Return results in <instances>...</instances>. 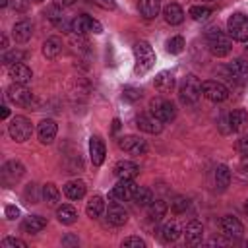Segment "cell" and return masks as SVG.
Here are the masks:
<instances>
[{"label": "cell", "instance_id": "cell-51", "mask_svg": "<svg viewBox=\"0 0 248 248\" xmlns=\"http://www.w3.org/2000/svg\"><path fill=\"white\" fill-rule=\"evenodd\" d=\"M0 108H2V118H8V116H10V108H8L6 105H2Z\"/></svg>", "mask_w": 248, "mask_h": 248}, {"label": "cell", "instance_id": "cell-34", "mask_svg": "<svg viewBox=\"0 0 248 248\" xmlns=\"http://www.w3.org/2000/svg\"><path fill=\"white\" fill-rule=\"evenodd\" d=\"M180 227H178V223H174V221H169V223H165L163 227H161V240L163 242H167V244H170V242H174L178 236H180Z\"/></svg>", "mask_w": 248, "mask_h": 248}, {"label": "cell", "instance_id": "cell-11", "mask_svg": "<svg viewBox=\"0 0 248 248\" xmlns=\"http://www.w3.org/2000/svg\"><path fill=\"white\" fill-rule=\"evenodd\" d=\"M23 174H25V167L17 159H12V161L4 163V167H2V182H4V186L16 184Z\"/></svg>", "mask_w": 248, "mask_h": 248}, {"label": "cell", "instance_id": "cell-48", "mask_svg": "<svg viewBox=\"0 0 248 248\" xmlns=\"http://www.w3.org/2000/svg\"><path fill=\"white\" fill-rule=\"evenodd\" d=\"M95 2L105 10H116V2L114 0H95Z\"/></svg>", "mask_w": 248, "mask_h": 248}, {"label": "cell", "instance_id": "cell-6", "mask_svg": "<svg viewBox=\"0 0 248 248\" xmlns=\"http://www.w3.org/2000/svg\"><path fill=\"white\" fill-rule=\"evenodd\" d=\"M136 190H138V184L134 182V178H120L118 184L112 186V190L108 192V202H118V203L128 202L134 198Z\"/></svg>", "mask_w": 248, "mask_h": 248}, {"label": "cell", "instance_id": "cell-18", "mask_svg": "<svg viewBox=\"0 0 248 248\" xmlns=\"http://www.w3.org/2000/svg\"><path fill=\"white\" fill-rule=\"evenodd\" d=\"M8 74H10V78H12L14 83H21V85L31 83V79H33L31 68L25 66V64H21V62L19 64H14V66H8Z\"/></svg>", "mask_w": 248, "mask_h": 248}, {"label": "cell", "instance_id": "cell-24", "mask_svg": "<svg viewBox=\"0 0 248 248\" xmlns=\"http://www.w3.org/2000/svg\"><path fill=\"white\" fill-rule=\"evenodd\" d=\"M138 10H140V16L143 19H153L161 12V0H140Z\"/></svg>", "mask_w": 248, "mask_h": 248}, {"label": "cell", "instance_id": "cell-13", "mask_svg": "<svg viewBox=\"0 0 248 248\" xmlns=\"http://www.w3.org/2000/svg\"><path fill=\"white\" fill-rule=\"evenodd\" d=\"M219 225H221V232L231 240H238L244 234V227L234 215H225Z\"/></svg>", "mask_w": 248, "mask_h": 248}, {"label": "cell", "instance_id": "cell-35", "mask_svg": "<svg viewBox=\"0 0 248 248\" xmlns=\"http://www.w3.org/2000/svg\"><path fill=\"white\" fill-rule=\"evenodd\" d=\"M167 209L169 205L163 202V200H153L149 205H147V215L151 221H161L165 215H167Z\"/></svg>", "mask_w": 248, "mask_h": 248}, {"label": "cell", "instance_id": "cell-42", "mask_svg": "<svg viewBox=\"0 0 248 248\" xmlns=\"http://www.w3.org/2000/svg\"><path fill=\"white\" fill-rule=\"evenodd\" d=\"M2 248H27V244L21 240V238H16V236H6L2 242H0Z\"/></svg>", "mask_w": 248, "mask_h": 248}, {"label": "cell", "instance_id": "cell-40", "mask_svg": "<svg viewBox=\"0 0 248 248\" xmlns=\"http://www.w3.org/2000/svg\"><path fill=\"white\" fill-rule=\"evenodd\" d=\"M188 207H190V200H188L186 196H176V198L170 202V211L176 213V215L184 213Z\"/></svg>", "mask_w": 248, "mask_h": 248}, {"label": "cell", "instance_id": "cell-1", "mask_svg": "<svg viewBox=\"0 0 248 248\" xmlns=\"http://www.w3.org/2000/svg\"><path fill=\"white\" fill-rule=\"evenodd\" d=\"M205 43H207L209 52H211L213 56H217V58L227 56V54L231 52V48H232L231 37H229L227 33H223L221 29H217V27L207 29V33H205Z\"/></svg>", "mask_w": 248, "mask_h": 248}, {"label": "cell", "instance_id": "cell-44", "mask_svg": "<svg viewBox=\"0 0 248 248\" xmlns=\"http://www.w3.org/2000/svg\"><path fill=\"white\" fill-rule=\"evenodd\" d=\"M122 246H126V248H130V246H134V248H143L145 242H143L140 236H128V238L122 240Z\"/></svg>", "mask_w": 248, "mask_h": 248}, {"label": "cell", "instance_id": "cell-45", "mask_svg": "<svg viewBox=\"0 0 248 248\" xmlns=\"http://www.w3.org/2000/svg\"><path fill=\"white\" fill-rule=\"evenodd\" d=\"M29 4H31V0H12V6L16 12H25L29 8Z\"/></svg>", "mask_w": 248, "mask_h": 248}, {"label": "cell", "instance_id": "cell-21", "mask_svg": "<svg viewBox=\"0 0 248 248\" xmlns=\"http://www.w3.org/2000/svg\"><path fill=\"white\" fill-rule=\"evenodd\" d=\"M227 72H229V78H231V79L246 81V79H248V60H244V58H234L232 62H229Z\"/></svg>", "mask_w": 248, "mask_h": 248}, {"label": "cell", "instance_id": "cell-39", "mask_svg": "<svg viewBox=\"0 0 248 248\" xmlns=\"http://www.w3.org/2000/svg\"><path fill=\"white\" fill-rule=\"evenodd\" d=\"M165 46H167V52H170V54H180V52L184 50L186 43H184V39H182L180 35H174V37H170V39L165 43Z\"/></svg>", "mask_w": 248, "mask_h": 248}, {"label": "cell", "instance_id": "cell-54", "mask_svg": "<svg viewBox=\"0 0 248 248\" xmlns=\"http://www.w3.org/2000/svg\"><path fill=\"white\" fill-rule=\"evenodd\" d=\"M246 211H248V200H246Z\"/></svg>", "mask_w": 248, "mask_h": 248}, {"label": "cell", "instance_id": "cell-56", "mask_svg": "<svg viewBox=\"0 0 248 248\" xmlns=\"http://www.w3.org/2000/svg\"><path fill=\"white\" fill-rule=\"evenodd\" d=\"M205 2H215V0H205Z\"/></svg>", "mask_w": 248, "mask_h": 248}, {"label": "cell", "instance_id": "cell-5", "mask_svg": "<svg viewBox=\"0 0 248 248\" xmlns=\"http://www.w3.org/2000/svg\"><path fill=\"white\" fill-rule=\"evenodd\" d=\"M229 37L238 43H248V16L236 12L227 19Z\"/></svg>", "mask_w": 248, "mask_h": 248}, {"label": "cell", "instance_id": "cell-4", "mask_svg": "<svg viewBox=\"0 0 248 248\" xmlns=\"http://www.w3.org/2000/svg\"><path fill=\"white\" fill-rule=\"evenodd\" d=\"M8 134H10V138H12L14 141L23 143V141H27V140L31 138V134H33V124H31L29 118L17 114V116H14V118L10 120V124H8Z\"/></svg>", "mask_w": 248, "mask_h": 248}, {"label": "cell", "instance_id": "cell-10", "mask_svg": "<svg viewBox=\"0 0 248 248\" xmlns=\"http://www.w3.org/2000/svg\"><path fill=\"white\" fill-rule=\"evenodd\" d=\"M72 31L74 33H78V35H83V33H103V25L97 21V19H93L91 16H78L72 23Z\"/></svg>", "mask_w": 248, "mask_h": 248}, {"label": "cell", "instance_id": "cell-3", "mask_svg": "<svg viewBox=\"0 0 248 248\" xmlns=\"http://www.w3.org/2000/svg\"><path fill=\"white\" fill-rule=\"evenodd\" d=\"M178 97L184 105H196L202 97V81L190 74L186 76L182 81H180V87H178Z\"/></svg>", "mask_w": 248, "mask_h": 248}, {"label": "cell", "instance_id": "cell-38", "mask_svg": "<svg viewBox=\"0 0 248 248\" xmlns=\"http://www.w3.org/2000/svg\"><path fill=\"white\" fill-rule=\"evenodd\" d=\"M23 58H25V52L23 50H6L4 54H2V64L4 66H14V64H19V62H23Z\"/></svg>", "mask_w": 248, "mask_h": 248}, {"label": "cell", "instance_id": "cell-15", "mask_svg": "<svg viewBox=\"0 0 248 248\" xmlns=\"http://www.w3.org/2000/svg\"><path fill=\"white\" fill-rule=\"evenodd\" d=\"M126 221H128V211L124 209V205L118 202H110L107 207V223L112 227H122Z\"/></svg>", "mask_w": 248, "mask_h": 248}, {"label": "cell", "instance_id": "cell-32", "mask_svg": "<svg viewBox=\"0 0 248 248\" xmlns=\"http://www.w3.org/2000/svg\"><path fill=\"white\" fill-rule=\"evenodd\" d=\"M41 194H43V200L46 202V205H50V207H58V202H60V190H58L52 182L43 184Z\"/></svg>", "mask_w": 248, "mask_h": 248}, {"label": "cell", "instance_id": "cell-30", "mask_svg": "<svg viewBox=\"0 0 248 248\" xmlns=\"http://www.w3.org/2000/svg\"><path fill=\"white\" fill-rule=\"evenodd\" d=\"M85 182L83 180H70L64 184V194L70 198V200H81L85 196Z\"/></svg>", "mask_w": 248, "mask_h": 248}, {"label": "cell", "instance_id": "cell-53", "mask_svg": "<svg viewBox=\"0 0 248 248\" xmlns=\"http://www.w3.org/2000/svg\"><path fill=\"white\" fill-rule=\"evenodd\" d=\"M8 4H10V0H0V6H2V8H6Z\"/></svg>", "mask_w": 248, "mask_h": 248}, {"label": "cell", "instance_id": "cell-22", "mask_svg": "<svg viewBox=\"0 0 248 248\" xmlns=\"http://www.w3.org/2000/svg\"><path fill=\"white\" fill-rule=\"evenodd\" d=\"M114 174L116 178H136L140 174V167L134 163V161H128V159H122L114 165Z\"/></svg>", "mask_w": 248, "mask_h": 248}, {"label": "cell", "instance_id": "cell-14", "mask_svg": "<svg viewBox=\"0 0 248 248\" xmlns=\"http://www.w3.org/2000/svg\"><path fill=\"white\" fill-rule=\"evenodd\" d=\"M56 132H58V126H56V122L52 118H45L37 126V138H39V141L43 145H50L54 141V138H56Z\"/></svg>", "mask_w": 248, "mask_h": 248}, {"label": "cell", "instance_id": "cell-9", "mask_svg": "<svg viewBox=\"0 0 248 248\" xmlns=\"http://www.w3.org/2000/svg\"><path fill=\"white\" fill-rule=\"evenodd\" d=\"M6 97H8L14 105H17V107H31V105L35 103L33 93H31L25 85H21V83H12V85L6 89Z\"/></svg>", "mask_w": 248, "mask_h": 248}, {"label": "cell", "instance_id": "cell-50", "mask_svg": "<svg viewBox=\"0 0 248 248\" xmlns=\"http://www.w3.org/2000/svg\"><path fill=\"white\" fill-rule=\"evenodd\" d=\"M62 242H64V244H79V240H78V238H74V236H66Z\"/></svg>", "mask_w": 248, "mask_h": 248}, {"label": "cell", "instance_id": "cell-37", "mask_svg": "<svg viewBox=\"0 0 248 248\" xmlns=\"http://www.w3.org/2000/svg\"><path fill=\"white\" fill-rule=\"evenodd\" d=\"M188 16L194 19V21H205L209 16H211V8L209 6H192L188 10Z\"/></svg>", "mask_w": 248, "mask_h": 248}, {"label": "cell", "instance_id": "cell-23", "mask_svg": "<svg viewBox=\"0 0 248 248\" xmlns=\"http://www.w3.org/2000/svg\"><path fill=\"white\" fill-rule=\"evenodd\" d=\"M227 118H229V130L231 132H242L248 128V112L244 108H234Z\"/></svg>", "mask_w": 248, "mask_h": 248}, {"label": "cell", "instance_id": "cell-16", "mask_svg": "<svg viewBox=\"0 0 248 248\" xmlns=\"http://www.w3.org/2000/svg\"><path fill=\"white\" fill-rule=\"evenodd\" d=\"M136 126L145 134H159L163 130V122L159 118H155L151 112L149 114H138L136 116Z\"/></svg>", "mask_w": 248, "mask_h": 248}, {"label": "cell", "instance_id": "cell-26", "mask_svg": "<svg viewBox=\"0 0 248 248\" xmlns=\"http://www.w3.org/2000/svg\"><path fill=\"white\" fill-rule=\"evenodd\" d=\"M45 227H46V217H43V215H29L21 223V231H25L29 234L41 232Z\"/></svg>", "mask_w": 248, "mask_h": 248}, {"label": "cell", "instance_id": "cell-29", "mask_svg": "<svg viewBox=\"0 0 248 248\" xmlns=\"http://www.w3.org/2000/svg\"><path fill=\"white\" fill-rule=\"evenodd\" d=\"M56 219L62 223V225H74L78 221V211L74 205L70 203H62L56 207Z\"/></svg>", "mask_w": 248, "mask_h": 248}, {"label": "cell", "instance_id": "cell-27", "mask_svg": "<svg viewBox=\"0 0 248 248\" xmlns=\"http://www.w3.org/2000/svg\"><path fill=\"white\" fill-rule=\"evenodd\" d=\"M153 85H155V89L159 91V93H170L172 89H174V76L170 74V72H159L157 76H155V81H153Z\"/></svg>", "mask_w": 248, "mask_h": 248}, {"label": "cell", "instance_id": "cell-25", "mask_svg": "<svg viewBox=\"0 0 248 248\" xmlns=\"http://www.w3.org/2000/svg\"><path fill=\"white\" fill-rule=\"evenodd\" d=\"M163 16H165V21L169 25H180L184 21V10L178 6V4H167L163 8Z\"/></svg>", "mask_w": 248, "mask_h": 248}, {"label": "cell", "instance_id": "cell-19", "mask_svg": "<svg viewBox=\"0 0 248 248\" xmlns=\"http://www.w3.org/2000/svg\"><path fill=\"white\" fill-rule=\"evenodd\" d=\"M33 35V21L31 19H19L12 27V37L16 43H27Z\"/></svg>", "mask_w": 248, "mask_h": 248}, {"label": "cell", "instance_id": "cell-43", "mask_svg": "<svg viewBox=\"0 0 248 248\" xmlns=\"http://www.w3.org/2000/svg\"><path fill=\"white\" fill-rule=\"evenodd\" d=\"M140 97H141V91L138 87H130V85L124 87V99L126 101H138Z\"/></svg>", "mask_w": 248, "mask_h": 248}, {"label": "cell", "instance_id": "cell-52", "mask_svg": "<svg viewBox=\"0 0 248 248\" xmlns=\"http://www.w3.org/2000/svg\"><path fill=\"white\" fill-rule=\"evenodd\" d=\"M2 48H4V50L8 48V39H6V35H2Z\"/></svg>", "mask_w": 248, "mask_h": 248}, {"label": "cell", "instance_id": "cell-47", "mask_svg": "<svg viewBox=\"0 0 248 248\" xmlns=\"http://www.w3.org/2000/svg\"><path fill=\"white\" fill-rule=\"evenodd\" d=\"M4 213H6L8 219H16V217H19V209H17L16 205H6Z\"/></svg>", "mask_w": 248, "mask_h": 248}, {"label": "cell", "instance_id": "cell-46", "mask_svg": "<svg viewBox=\"0 0 248 248\" xmlns=\"http://www.w3.org/2000/svg\"><path fill=\"white\" fill-rule=\"evenodd\" d=\"M236 147H238V151H240L242 155H248V134H244V136L238 140Z\"/></svg>", "mask_w": 248, "mask_h": 248}, {"label": "cell", "instance_id": "cell-2", "mask_svg": "<svg viewBox=\"0 0 248 248\" xmlns=\"http://www.w3.org/2000/svg\"><path fill=\"white\" fill-rule=\"evenodd\" d=\"M134 58H136V74H147L155 66V52L147 41H138L134 43Z\"/></svg>", "mask_w": 248, "mask_h": 248}, {"label": "cell", "instance_id": "cell-31", "mask_svg": "<svg viewBox=\"0 0 248 248\" xmlns=\"http://www.w3.org/2000/svg\"><path fill=\"white\" fill-rule=\"evenodd\" d=\"M213 180H215L217 190H227V186L231 184V170H229V167L227 165H217L215 172H213Z\"/></svg>", "mask_w": 248, "mask_h": 248}, {"label": "cell", "instance_id": "cell-28", "mask_svg": "<svg viewBox=\"0 0 248 248\" xmlns=\"http://www.w3.org/2000/svg\"><path fill=\"white\" fill-rule=\"evenodd\" d=\"M107 211V207H105V200H103V196H91L89 198V202H87V205H85V213H87V217H91V219H99L103 213Z\"/></svg>", "mask_w": 248, "mask_h": 248}, {"label": "cell", "instance_id": "cell-7", "mask_svg": "<svg viewBox=\"0 0 248 248\" xmlns=\"http://www.w3.org/2000/svg\"><path fill=\"white\" fill-rule=\"evenodd\" d=\"M149 112L155 118H159L163 124L165 122H172L176 118V107L169 99H153L149 103Z\"/></svg>", "mask_w": 248, "mask_h": 248}, {"label": "cell", "instance_id": "cell-33", "mask_svg": "<svg viewBox=\"0 0 248 248\" xmlns=\"http://www.w3.org/2000/svg\"><path fill=\"white\" fill-rule=\"evenodd\" d=\"M60 52H62V41H60L58 37H48V39L43 43V54H45L48 60L56 58Z\"/></svg>", "mask_w": 248, "mask_h": 248}, {"label": "cell", "instance_id": "cell-55", "mask_svg": "<svg viewBox=\"0 0 248 248\" xmlns=\"http://www.w3.org/2000/svg\"><path fill=\"white\" fill-rule=\"evenodd\" d=\"M31 2H41V0H31Z\"/></svg>", "mask_w": 248, "mask_h": 248}, {"label": "cell", "instance_id": "cell-36", "mask_svg": "<svg viewBox=\"0 0 248 248\" xmlns=\"http://www.w3.org/2000/svg\"><path fill=\"white\" fill-rule=\"evenodd\" d=\"M132 202L136 203V205H141V207H147L151 202H153V192L149 190V188H143V186H138V190H136V194H134V198H132Z\"/></svg>", "mask_w": 248, "mask_h": 248}, {"label": "cell", "instance_id": "cell-8", "mask_svg": "<svg viewBox=\"0 0 248 248\" xmlns=\"http://www.w3.org/2000/svg\"><path fill=\"white\" fill-rule=\"evenodd\" d=\"M202 95L205 99H209L211 103H223L229 97V89L225 83H221L217 79H207L202 83Z\"/></svg>", "mask_w": 248, "mask_h": 248}, {"label": "cell", "instance_id": "cell-41", "mask_svg": "<svg viewBox=\"0 0 248 248\" xmlns=\"http://www.w3.org/2000/svg\"><path fill=\"white\" fill-rule=\"evenodd\" d=\"M23 198L27 200V203H39L43 200V194H39L37 184H27L25 192H23Z\"/></svg>", "mask_w": 248, "mask_h": 248}, {"label": "cell", "instance_id": "cell-49", "mask_svg": "<svg viewBox=\"0 0 248 248\" xmlns=\"http://www.w3.org/2000/svg\"><path fill=\"white\" fill-rule=\"evenodd\" d=\"M76 0H54V6H58V8H68V6H72Z\"/></svg>", "mask_w": 248, "mask_h": 248}, {"label": "cell", "instance_id": "cell-12", "mask_svg": "<svg viewBox=\"0 0 248 248\" xmlns=\"http://www.w3.org/2000/svg\"><path fill=\"white\" fill-rule=\"evenodd\" d=\"M118 147L130 155H143L147 151V143L140 136H122L118 140Z\"/></svg>", "mask_w": 248, "mask_h": 248}, {"label": "cell", "instance_id": "cell-20", "mask_svg": "<svg viewBox=\"0 0 248 248\" xmlns=\"http://www.w3.org/2000/svg\"><path fill=\"white\" fill-rule=\"evenodd\" d=\"M203 238V227L200 221H190L186 227H184V240L188 246H198Z\"/></svg>", "mask_w": 248, "mask_h": 248}, {"label": "cell", "instance_id": "cell-17", "mask_svg": "<svg viewBox=\"0 0 248 248\" xmlns=\"http://www.w3.org/2000/svg\"><path fill=\"white\" fill-rule=\"evenodd\" d=\"M105 153H107V149H105L103 138H101V136H91V138H89V157H91V163H93L95 167H101V165H103Z\"/></svg>", "mask_w": 248, "mask_h": 248}]
</instances>
